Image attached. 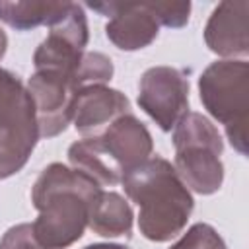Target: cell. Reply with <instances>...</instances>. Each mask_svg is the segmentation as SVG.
<instances>
[{"label": "cell", "mask_w": 249, "mask_h": 249, "mask_svg": "<svg viewBox=\"0 0 249 249\" xmlns=\"http://www.w3.org/2000/svg\"><path fill=\"white\" fill-rule=\"evenodd\" d=\"M101 191L95 181L68 165H47L31 189V202L39 212L31 224L35 239L47 249H66L76 243Z\"/></svg>", "instance_id": "cell-1"}, {"label": "cell", "mask_w": 249, "mask_h": 249, "mask_svg": "<svg viewBox=\"0 0 249 249\" xmlns=\"http://www.w3.org/2000/svg\"><path fill=\"white\" fill-rule=\"evenodd\" d=\"M124 193L138 204L140 233L156 243L173 239L187 226L195 200L175 167L161 156H150L121 179Z\"/></svg>", "instance_id": "cell-2"}, {"label": "cell", "mask_w": 249, "mask_h": 249, "mask_svg": "<svg viewBox=\"0 0 249 249\" xmlns=\"http://www.w3.org/2000/svg\"><path fill=\"white\" fill-rule=\"evenodd\" d=\"M173 167L183 185L198 195H214L224 181V140L212 121L187 111L173 126Z\"/></svg>", "instance_id": "cell-3"}, {"label": "cell", "mask_w": 249, "mask_h": 249, "mask_svg": "<svg viewBox=\"0 0 249 249\" xmlns=\"http://www.w3.org/2000/svg\"><path fill=\"white\" fill-rule=\"evenodd\" d=\"M198 93L204 109L226 126L230 144L247 154L249 64L245 60H216L198 78Z\"/></svg>", "instance_id": "cell-4"}, {"label": "cell", "mask_w": 249, "mask_h": 249, "mask_svg": "<svg viewBox=\"0 0 249 249\" xmlns=\"http://www.w3.org/2000/svg\"><path fill=\"white\" fill-rule=\"evenodd\" d=\"M89 39L86 12L80 4L70 2L60 19L49 27V35L39 43L33 54L35 72H53L62 76L76 91L74 80Z\"/></svg>", "instance_id": "cell-5"}, {"label": "cell", "mask_w": 249, "mask_h": 249, "mask_svg": "<svg viewBox=\"0 0 249 249\" xmlns=\"http://www.w3.org/2000/svg\"><path fill=\"white\" fill-rule=\"evenodd\" d=\"M138 105L163 132H169L189 111L187 76L173 66L148 68L138 84Z\"/></svg>", "instance_id": "cell-6"}, {"label": "cell", "mask_w": 249, "mask_h": 249, "mask_svg": "<svg viewBox=\"0 0 249 249\" xmlns=\"http://www.w3.org/2000/svg\"><path fill=\"white\" fill-rule=\"evenodd\" d=\"M88 6L109 18L105 35L121 51L144 49L160 33V21L148 2H89Z\"/></svg>", "instance_id": "cell-7"}, {"label": "cell", "mask_w": 249, "mask_h": 249, "mask_svg": "<svg viewBox=\"0 0 249 249\" xmlns=\"http://www.w3.org/2000/svg\"><path fill=\"white\" fill-rule=\"evenodd\" d=\"M130 103L124 93L105 84H93L74 91L70 103V121L74 128L88 136L101 134L115 119L126 115Z\"/></svg>", "instance_id": "cell-8"}, {"label": "cell", "mask_w": 249, "mask_h": 249, "mask_svg": "<svg viewBox=\"0 0 249 249\" xmlns=\"http://www.w3.org/2000/svg\"><path fill=\"white\" fill-rule=\"evenodd\" d=\"M27 89L33 99L39 136L53 138L66 130L70 123V103L74 97L72 86L58 74L53 72H35Z\"/></svg>", "instance_id": "cell-9"}, {"label": "cell", "mask_w": 249, "mask_h": 249, "mask_svg": "<svg viewBox=\"0 0 249 249\" xmlns=\"http://www.w3.org/2000/svg\"><path fill=\"white\" fill-rule=\"evenodd\" d=\"M97 138L105 154L123 175L146 161L154 150L152 134L132 113L115 119L101 134H97Z\"/></svg>", "instance_id": "cell-10"}, {"label": "cell", "mask_w": 249, "mask_h": 249, "mask_svg": "<svg viewBox=\"0 0 249 249\" xmlns=\"http://www.w3.org/2000/svg\"><path fill=\"white\" fill-rule=\"evenodd\" d=\"M247 14L249 2H220L210 14L204 27L206 47L224 58L245 56L249 53V35H247Z\"/></svg>", "instance_id": "cell-11"}, {"label": "cell", "mask_w": 249, "mask_h": 249, "mask_svg": "<svg viewBox=\"0 0 249 249\" xmlns=\"http://www.w3.org/2000/svg\"><path fill=\"white\" fill-rule=\"evenodd\" d=\"M0 128L39 136L29 89L16 74L4 68H0Z\"/></svg>", "instance_id": "cell-12"}, {"label": "cell", "mask_w": 249, "mask_h": 249, "mask_svg": "<svg viewBox=\"0 0 249 249\" xmlns=\"http://www.w3.org/2000/svg\"><path fill=\"white\" fill-rule=\"evenodd\" d=\"M68 161L72 163V169L84 173L99 187H113L123 179V173L105 154L97 136H88L74 142L68 148Z\"/></svg>", "instance_id": "cell-13"}, {"label": "cell", "mask_w": 249, "mask_h": 249, "mask_svg": "<svg viewBox=\"0 0 249 249\" xmlns=\"http://www.w3.org/2000/svg\"><path fill=\"white\" fill-rule=\"evenodd\" d=\"M132 208L130 204L113 191H101L89 210L88 226L103 237L130 235L132 230Z\"/></svg>", "instance_id": "cell-14"}, {"label": "cell", "mask_w": 249, "mask_h": 249, "mask_svg": "<svg viewBox=\"0 0 249 249\" xmlns=\"http://www.w3.org/2000/svg\"><path fill=\"white\" fill-rule=\"evenodd\" d=\"M70 2H4L0 0V21L6 25L27 31L39 25H53L64 16Z\"/></svg>", "instance_id": "cell-15"}, {"label": "cell", "mask_w": 249, "mask_h": 249, "mask_svg": "<svg viewBox=\"0 0 249 249\" xmlns=\"http://www.w3.org/2000/svg\"><path fill=\"white\" fill-rule=\"evenodd\" d=\"M39 136L0 128V179H8L23 169Z\"/></svg>", "instance_id": "cell-16"}, {"label": "cell", "mask_w": 249, "mask_h": 249, "mask_svg": "<svg viewBox=\"0 0 249 249\" xmlns=\"http://www.w3.org/2000/svg\"><path fill=\"white\" fill-rule=\"evenodd\" d=\"M169 249H228L222 235L204 222L193 224Z\"/></svg>", "instance_id": "cell-17"}, {"label": "cell", "mask_w": 249, "mask_h": 249, "mask_svg": "<svg viewBox=\"0 0 249 249\" xmlns=\"http://www.w3.org/2000/svg\"><path fill=\"white\" fill-rule=\"evenodd\" d=\"M156 14L160 25L165 27H183L189 23L191 2H148Z\"/></svg>", "instance_id": "cell-18"}, {"label": "cell", "mask_w": 249, "mask_h": 249, "mask_svg": "<svg viewBox=\"0 0 249 249\" xmlns=\"http://www.w3.org/2000/svg\"><path fill=\"white\" fill-rule=\"evenodd\" d=\"M0 249H47L43 247L35 235L31 224H18L6 230L0 239Z\"/></svg>", "instance_id": "cell-19"}, {"label": "cell", "mask_w": 249, "mask_h": 249, "mask_svg": "<svg viewBox=\"0 0 249 249\" xmlns=\"http://www.w3.org/2000/svg\"><path fill=\"white\" fill-rule=\"evenodd\" d=\"M84 249H128V247L121 243H91V245H86Z\"/></svg>", "instance_id": "cell-20"}, {"label": "cell", "mask_w": 249, "mask_h": 249, "mask_svg": "<svg viewBox=\"0 0 249 249\" xmlns=\"http://www.w3.org/2000/svg\"><path fill=\"white\" fill-rule=\"evenodd\" d=\"M6 47H8V37H6V33L0 29V60H2V56L6 54Z\"/></svg>", "instance_id": "cell-21"}]
</instances>
